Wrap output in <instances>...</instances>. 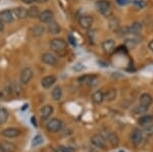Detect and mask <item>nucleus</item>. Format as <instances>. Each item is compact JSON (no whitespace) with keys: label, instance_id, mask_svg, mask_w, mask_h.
<instances>
[{"label":"nucleus","instance_id":"nucleus-1","mask_svg":"<svg viewBox=\"0 0 153 152\" xmlns=\"http://www.w3.org/2000/svg\"><path fill=\"white\" fill-rule=\"evenodd\" d=\"M96 6H97L98 11L102 16H104L105 18H109V16H112L111 4H110V2L108 0H98L96 2Z\"/></svg>","mask_w":153,"mask_h":152},{"label":"nucleus","instance_id":"nucleus-2","mask_svg":"<svg viewBox=\"0 0 153 152\" xmlns=\"http://www.w3.org/2000/svg\"><path fill=\"white\" fill-rule=\"evenodd\" d=\"M50 48L53 52H56V53H63L65 52L66 50V46L68 44L63 39H60V38H55L53 40L50 41Z\"/></svg>","mask_w":153,"mask_h":152},{"label":"nucleus","instance_id":"nucleus-3","mask_svg":"<svg viewBox=\"0 0 153 152\" xmlns=\"http://www.w3.org/2000/svg\"><path fill=\"white\" fill-rule=\"evenodd\" d=\"M131 140H132V143L135 146H140L141 144H143L145 139H144V133H143L142 130L135 129L133 131L132 135H131Z\"/></svg>","mask_w":153,"mask_h":152},{"label":"nucleus","instance_id":"nucleus-4","mask_svg":"<svg viewBox=\"0 0 153 152\" xmlns=\"http://www.w3.org/2000/svg\"><path fill=\"white\" fill-rule=\"evenodd\" d=\"M33 78V70L31 67H25L19 76V84L27 85L30 83V81Z\"/></svg>","mask_w":153,"mask_h":152},{"label":"nucleus","instance_id":"nucleus-5","mask_svg":"<svg viewBox=\"0 0 153 152\" xmlns=\"http://www.w3.org/2000/svg\"><path fill=\"white\" fill-rule=\"evenodd\" d=\"M61 126H62V122H61L60 119H51L47 124H46V129H47L48 132L50 133H56L59 130L61 129Z\"/></svg>","mask_w":153,"mask_h":152},{"label":"nucleus","instance_id":"nucleus-6","mask_svg":"<svg viewBox=\"0 0 153 152\" xmlns=\"http://www.w3.org/2000/svg\"><path fill=\"white\" fill-rule=\"evenodd\" d=\"M11 12H12V16H13L14 19H24L26 18H28V9L25 8L23 6L12 8Z\"/></svg>","mask_w":153,"mask_h":152},{"label":"nucleus","instance_id":"nucleus-7","mask_svg":"<svg viewBox=\"0 0 153 152\" xmlns=\"http://www.w3.org/2000/svg\"><path fill=\"white\" fill-rule=\"evenodd\" d=\"M41 59L43 61L45 65H55L57 63V57L51 52H45L43 53L41 56Z\"/></svg>","mask_w":153,"mask_h":152},{"label":"nucleus","instance_id":"nucleus-8","mask_svg":"<svg viewBox=\"0 0 153 152\" xmlns=\"http://www.w3.org/2000/svg\"><path fill=\"white\" fill-rule=\"evenodd\" d=\"M91 143L95 147H97V148L100 149L106 148V141L101 135H94V136L91 137Z\"/></svg>","mask_w":153,"mask_h":152},{"label":"nucleus","instance_id":"nucleus-9","mask_svg":"<svg viewBox=\"0 0 153 152\" xmlns=\"http://www.w3.org/2000/svg\"><path fill=\"white\" fill-rule=\"evenodd\" d=\"M53 12L51 10H49V9H46V10H43L42 12H40V14H39V19H40L41 23L43 24H48L50 23L51 21H53Z\"/></svg>","mask_w":153,"mask_h":152},{"label":"nucleus","instance_id":"nucleus-10","mask_svg":"<svg viewBox=\"0 0 153 152\" xmlns=\"http://www.w3.org/2000/svg\"><path fill=\"white\" fill-rule=\"evenodd\" d=\"M79 24H80V26L82 27L83 29H87L88 30V29H90L93 24L92 16H88V14H84V16H82L80 19H79Z\"/></svg>","mask_w":153,"mask_h":152},{"label":"nucleus","instance_id":"nucleus-11","mask_svg":"<svg viewBox=\"0 0 153 152\" xmlns=\"http://www.w3.org/2000/svg\"><path fill=\"white\" fill-rule=\"evenodd\" d=\"M0 19L4 24H11L14 21L13 16H12L11 9H4V10L0 11Z\"/></svg>","mask_w":153,"mask_h":152},{"label":"nucleus","instance_id":"nucleus-12","mask_svg":"<svg viewBox=\"0 0 153 152\" xmlns=\"http://www.w3.org/2000/svg\"><path fill=\"white\" fill-rule=\"evenodd\" d=\"M0 150L2 152H16V145L9 141H1L0 142Z\"/></svg>","mask_w":153,"mask_h":152},{"label":"nucleus","instance_id":"nucleus-13","mask_svg":"<svg viewBox=\"0 0 153 152\" xmlns=\"http://www.w3.org/2000/svg\"><path fill=\"white\" fill-rule=\"evenodd\" d=\"M2 136L6 137V138H16L19 136L21 134V130L18 128H7L2 131Z\"/></svg>","mask_w":153,"mask_h":152},{"label":"nucleus","instance_id":"nucleus-14","mask_svg":"<svg viewBox=\"0 0 153 152\" xmlns=\"http://www.w3.org/2000/svg\"><path fill=\"white\" fill-rule=\"evenodd\" d=\"M102 49L104 50L105 53L110 54L115 49V42L112 39H107V40H105L104 42L102 43Z\"/></svg>","mask_w":153,"mask_h":152},{"label":"nucleus","instance_id":"nucleus-15","mask_svg":"<svg viewBox=\"0 0 153 152\" xmlns=\"http://www.w3.org/2000/svg\"><path fill=\"white\" fill-rule=\"evenodd\" d=\"M53 106H51V105H45V106L42 107L41 109V119H43V121H47L48 119H50V116H52L53 113Z\"/></svg>","mask_w":153,"mask_h":152},{"label":"nucleus","instance_id":"nucleus-16","mask_svg":"<svg viewBox=\"0 0 153 152\" xmlns=\"http://www.w3.org/2000/svg\"><path fill=\"white\" fill-rule=\"evenodd\" d=\"M56 82V77L55 76H46V77H44L43 79L41 80V85L43 88H45V89H48V88H50L51 86L54 85V83Z\"/></svg>","mask_w":153,"mask_h":152},{"label":"nucleus","instance_id":"nucleus-17","mask_svg":"<svg viewBox=\"0 0 153 152\" xmlns=\"http://www.w3.org/2000/svg\"><path fill=\"white\" fill-rule=\"evenodd\" d=\"M47 30L50 34H52V35H57V34L60 33L61 31V28L60 26L58 24L57 22L55 21H51L50 23L47 24Z\"/></svg>","mask_w":153,"mask_h":152},{"label":"nucleus","instance_id":"nucleus-18","mask_svg":"<svg viewBox=\"0 0 153 152\" xmlns=\"http://www.w3.org/2000/svg\"><path fill=\"white\" fill-rule=\"evenodd\" d=\"M152 102H153V98L151 97V95L147 94V93L142 94L141 97H140V105L146 107V108H148L152 104Z\"/></svg>","mask_w":153,"mask_h":152},{"label":"nucleus","instance_id":"nucleus-19","mask_svg":"<svg viewBox=\"0 0 153 152\" xmlns=\"http://www.w3.org/2000/svg\"><path fill=\"white\" fill-rule=\"evenodd\" d=\"M81 83H85V84H88L90 86H95L97 85V77L95 76H84V77H81L79 79Z\"/></svg>","mask_w":153,"mask_h":152},{"label":"nucleus","instance_id":"nucleus-20","mask_svg":"<svg viewBox=\"0 0 153 152\" xmlns=\"http://www.w3.org/2000/svg\"><path fill=\"white\" fill-rule=\"evenodd\" d=\"M138 122H139L140 126L143 127V128H145V127L149 126L150 124H152L153 122V116H149V114H147V116H143L138 119Z\"/></svg>","mask_w":153,"mask_h":152},{"label":"nucleus","instance_id":"nucleus-21","mask_svg":"<svg viewBox=\"0 0 153 152\" xmlns=\"http://www.w3.org/2000/svg\"><path fill=\"white\" fill-rule=\"evenodd\" d=\"M103 100H104V93H103L102 91L98 90V91H95L94 93H93V95H92V101L94 102L95 104L102 103Z\"/></svg>","mask_w":153,"mask_h":152},{"label":"nucleus","instance_id":"nucleus-22","mask_svg":"<svg viewBox=\"0 0 153 152\" xmlns=\"http://www.w3.org/2000/svg\"><path fill=\"white\" fill-rule=\"evenodd\" d=\"M142 31V24L140 23H133L129 27V33L133 35H138Z\"/></svg>","mask_w":153,"mask_h":152},{"label":"nucleus","instance_id":"nucleus-23","mask_svg":"<svg viewBox=\"0 0 153 152\" xmlns=\"http://www.w3.org/2000/svg\"><path fill=\"white\" fill-rule=\"evenodd\" d=\"M51 95H52V98L55 100V101H59V100H61V98H62V89H61V87L56 86V87L52 90Z\"/></svg>","mask_w":153,"mask_h":152},{"label":"nucleus","instance_id":"nucleus-24","mask_svg":"<svg viewBox=\"0 0 153 152\" xmlns=\"http://www.w3.org/2000/svg\"><path fill=\"white\" fill-rule=\"evenodd\" d=\"M117 92L115 89H109L104 93V99H106L107 101H113V100L117 98Z\"/></svg>","mask_w":153,"mask_h":152},{"label":"nucleus","instance_id":"nucleus-25","mask_svg":"<svg viewBox=\"0 0 153 152\" xmlns=\"http://www.w3.org/2000/svg\"><path fill=\"white\" fill-rule=\"evenodd\" d=\"M40 10L37 6H31L28 9V18L31 19H37L39 18V14H40Z\"/></svg>","mask_w":153,"mask_h":152},{"label":"nucleus","instance_id":"nucleus-26","mask_svg":"<svg viewBox=\"0 0 153 152\" xmlns=\"http://www.w3.org/2000/svg\"><path fill=\"white\" fill-rule=\"evenodd\" d=\"M44 32H45V28L43 26H41V24H37L32 30L34 37H41L44 34Z\"/></svg>","mask_w":153,"mask_h":152},{"label":"nucleus","instance_id":"nucleus-27","mask_svg":"<svg viewBox=\"0 0 153 152\" xmlns=\"http://www.w3.org/2000/svg\"><path fill=\"white\" fill-rule=\"evenodd\" d=\"M107 140L111 144L112 146H117L118 143H120V139H118V136L117 134L114 133H110L109 135L107 136Z\"/></svg>","mask_w":153,"mask_h":152},{"label":"nucleus","instance_id":"nucleus-28","mask_svg":"<svg viewBox=\"0 0 153 152\" xmlns=\"http://www.w3.org/2000/svg\"><path fill=\"white\" fill-rule=\"evenodd\" d=\"M8 119V111L5 108L0 107V125L5 124Z\"/></svg>","mask_w":153,"mask_h":152},{"label":"nucleus","instance_id":"nucleus-29","mask_svg":"<svg viewBox=\"0 0 153 152\" xmlns=\"http://www.w3.org/2000/svg\"><path fill=\"white\" fill-rule=\"evenodd\" d=\"M125 45L127 48L129 49H134L136 48V46L138 45V40L137 39H134V38H130V39H127L125 41Z\"/></svg>","mask_w":153,"mask_h":152},{"label":"nucleus","instance_id":"nucleus-30","mask_svg":"<svg viewBox=\"0 0 153 152\" xmlns=\"http://www.w3.org/2000/svg\"><path fill=\"white\" fill-rule=\"evenodd\" d=\"M43 143V137L40 136V135H37V136L34 137L33 141H32V146L33 147H37L40 144Z\"/></svg>","mask_w":153,"mask_h":152},{"label":"nucleus","instance_id":"nucleus-31","mask_svg":"<svg viewBox=\"0 0 153 152\" xmlns=\"http://www.w3.org/2000/svg\"><path fill=\"white\" fill-rule=\"evenodd\" d=\"M56 152H75V149L71 147H65V146H59L56 149Z\"/></svg>","mask_w":153,"mask_h":152},{"label":"nucleus","instance_id":"nucleus-32","mask_svg":"<svg viewBox=\"0 0 153 152\" xmlns=\"http://www.w3.org/2000/svg\"><path fill=\"white\" fill-rule=\"evenodd\" d=\"M109 28L111 30H117L118 28V21L115 19H112L111 21L109 22Z\"/></svg>","mask_w":153,"mask_h":152},{"label":"nucleus","instance_id":"nucleus-33","mask_svg":"<svg viewBox=\"0 0 153 152\" xmlns=\"http://www.w3.org/2000/svg\"><path fill=\"white\" fill-rule=\"evenodd\" d=\"M134 4L139 8H144L146 6V2L144 0H134Z\"/></svg>","mask_w":153,"mask_h":152},{"label":"nucleus","instance_id":"nucleus-34","mask_svg":"<svg viewBox=\"0 0 153 152\" xmlns=\"http://www.w3.org/2000/svg\"><path fill=\"white\" fill-rule=\"evenodd\" d=\"M145 133H146L147 135H149V136H152L153 135V122L152 124H150L149 126L145 127Z\"/></svg>","mask_w":153,"mask_h":152},{"label":"nucleus","instance_id":"nucleus-35","mask_svg":"<svg viewBox=\"0 0 153 152\" xmlns=\"http://www.w3.org/2000/svg\"><path fill=\"white\" fill-rule=\"evenodd\" d=\"M147 109H148V108H146V107H144V106H142V105H140V104H139V106L136 107L135 112H136V113H138V114H141V113H143V112L146 111Z\"/></svg>","mask_w":153,"mask_h":152},{"label":"nucleus","instance_id":"nucleus-36","mask_svg":"<svg viewBox=\"0 0 153 152\" xmlns=\"http://www.w3.org/2000/svg\"><path fill=\"white\" fill-rule=\"evenodd\" d=\"M117 2L120 5H126L129 3V0H117Z\"/></svg>","mask_w":153,"mask_h":152},{"label":"nucleus","instance_id":"nucleus-37","mask_svg":"<svg viewBox=\"0 0 153 152\" xmlns=\"http://www.w3.org/2000/svg\"><path fill=\"white\" fill-rule=\"evenodd\" d=\"M68 40H70V43L71 44V45H74V46H75L76 45V40H75V39H74V37L73 36H71V35H70V36H68Z\"/></svg>","mask_w":153,"mask_h":152},{"label":"nucleus","instance_id":"nucleus-38","mask_svg":"<svg viewBox=\"0 0 153 152\" xmlns=\"http://www.w3.org/2000/svg\"><path fill=\"white\" fill-rule=\"evenodd\" d=\"M4 27H5V24H4L3 22L1 21V19H0V33H2V32L4 31Z\"/></svg>","mask_w":153,"mask_h":152},{"label":"nucleus","instance_id":"nucleus-39","mask_svg":"<svg viewBox=\"0 0 153 152\" xmlns=\"http://www.w3.org/2000/svg\"><path fill=\"white\" fill-rule=\"evenodd\" d=\"M22 1H23L25 4H32L35 2V0H22Z\"/></svg>","mask_w":153,"mask_h":152},{"label":"nucleus","instance_id":"nucleus-40","mask_svg":"<svg viewBox=\"0 0 153 152\" xmlns=\"http://www.w3.org/2000/svg\"><path fill=\"white\" fill-rule=\"evenodd\" d=\"M148 47H149L150 50L153 52V40L152 41H150V43H149V45H148Z\"/></svg>","mask_w":153,"mask_h":152},{"label":"nucleus","instance_id":"nucleus-41","mask_svg":"<svg viewBox=\"0 0 153 152\" xmlns=\"http://www.w3.org/2000/svg\"><path fill=\"white\" fill-rule=\"evenodd\" d=\"M84 67L82 65V67H74V70H83Z\"/></svg>","mask_w":153,"mask_h":152},{"label":"nucleus","instance_id":"nucleus-42","mask_svg":"<svg viewBox=\"0 0 153 152\" xmlns=\"http://www.w3.org/2000/svg\"><path fill=\"white\" fill-rule=\"evenodd\" d=\"M36 2H39V3H43V2H46L47 0H35Z\"/></svg>","mask_w":153,"mask_h":152},{"label":"nucleus","instance_id":"nucleus-43","mask_svg":"<svg viewBox=\"0 0 153 152\" xmlns=\"http://www.w3.org/2000/svg\"><path fill=\"white\" fill-rule=\"evenodd\" d=\"M120 152H124V151H120Z\"/></svg>","mask_w":153,"mask_h":152}]
</instances>
